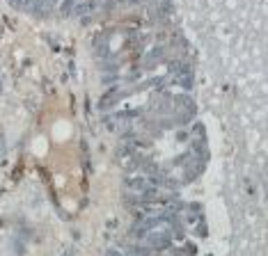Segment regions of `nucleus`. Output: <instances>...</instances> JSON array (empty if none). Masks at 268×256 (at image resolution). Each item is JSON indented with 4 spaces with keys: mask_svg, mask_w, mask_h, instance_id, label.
I'll return each instance as SVG.
<instances>
[{
    "mask_svg": "<svg viewBox=\"0 0 268 256\" xmlns=\"http://www.w3.org/2000/svg\"><path fill=\"white\" fill-rule=\"evenodd\" d=\"M175 78H177V83H181L183 87H190V80H193V76H190V71H188V69H181V73H177Z\"/></svg>",
    "mask_w": 268,
    "mask_h": 256,
    "instance_id": "nucleus-1",
    "label": "nucleus"
}]
</instances>
